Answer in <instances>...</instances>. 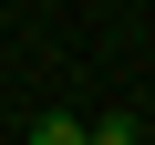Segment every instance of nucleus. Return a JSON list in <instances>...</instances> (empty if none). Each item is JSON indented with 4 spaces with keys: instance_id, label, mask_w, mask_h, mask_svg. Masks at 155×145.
Wrapping results in <instances>:
<instances>
[{
    "instance_id": "obj_2",
    "label": "nucleus",
    "mask_w": 155,
    "mask_h": 145,
    "mask_svg": "<svg viewBox=\"0 0 155 145\" xmlns=\"http://www.w3.org/2000/svg\"><path fill=\"white\" fill-rule=\"evenodd\" d=\"M31 145H83V124H72V114H41V135Z\"/></svg>"
},
{
    "instance_id": "obj_1",
    "label": "nucleus",
    "mask_w": 155,
    "mask_h": 145,
    "mask_svg": "<svg viewBox=\"0 0 155 145\" xmlns=\"http://www.w3.org/2000/svg\"><path fill=\"white\" fill-rule=\"evenodd\" d=\"M83 145H134V114H104V124H83Z\"/></svg>"
}]
</instances>
